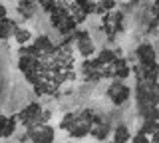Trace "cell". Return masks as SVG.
Masks as SVG:
<instances>
[{
    "mask_svg": "<svg viewBox=\"0 0 159 143\" xmlns=\"http://www.w3.org/2000/svg\"><path fill=\"white\" fill-rule=\"evenodd\" d=\"M135 56H137V62L141 68H159L155 50H153L151 44H139L135 50Z\"/></svg>",
    "mask_w": 159,
    "mask_h": 143,
    "instance_id": "obj_1",
    "label": "cell"
},
{
    "mask_svg": "<svg viewBox=\"0 0 159 143\" xmlns=\"http://www.w3.org/2000/svg\"><path fill=\"white\" fill-rule=\"evenodd\" d=\"M107 96L111 97V101L116 103V105H123V103L129 100V87L121 80H116L107 87Z\"/></svg>",
    "mask_w": 159,
    "mask_h": 143,
    "instance_id": "obj_2",
    "label": "cell"
},
{
    "mask_svg": "<svg viewBox=\"0 0 159 143\" xmlns=\"http://www.w3.org/2000/svg\"><path fill=\"white\" fill-rule=\"evenodd\" d=\"M30 141L32 143H54V127L52 125H36L30 127Z\"/></svg>",
    "mask_w": 159,
    "mask_h": 143,
    "instance_id": "obj_3",
    "label": "cell"
},
{
    "mask_svg": "<svg viewBox=\"0 0 159 143\" xmlns=\"http://www.w3.org/2000/svg\"><path fill=\"white\" fill-rule=\"evenodd\" d=\"M76 46H78V50H80V56H84V58H89L93 54V50H96V46H93V42H92V38H89V34L86 30H80L76 32Z\"/></svg>",
    "mask_w": 159,
    "mask_h": 143,
    "instance_id": "obj_4",
    "label": "cell"
},
{
    "mask_svg": "<svg viewBox=\"0 0 159 143\" xmlns=\"http://www.w3.org/2000/svg\"><path fill=\"white\" fill-rule=\"evenodd\" d=\"M16 115L8 117V115H0V139H8L14 135L16 131Z\"/></svg>",
    "mask_w": 159,
    "mask_h": 143,
    "instance_id": "obj_5",
    "label": "cell"
},
{
    "mask_svg": "<svg viewBox=\"0 0 159 143\" xmlns=\"http://www.w3.org/2000/svg\"><path fill=\"white\" fill-rule=\"evenodd\" d=\"M111 72H113V78H116V80H125L129 74H131V68H129L125 58L119 56L117 60L111 64Z\"/></svg>",
    "mask_w": 159,
    "mask_h": 143,
    "instance_id": "obj_6",
    "label": "cell"
},
{
    "mask_svg": "<svg viewBox=\"0 0 159 143\" xmlns=\"http://www.w3.org/2000/svg\"><path fill=\"white\" fill-rule=\"evenodd\" d=\"M16 22H12L10 18H2L0 20V40H8V38L14 36V32H16Z\"/></svg>",
    "mask_w": 159,
    "mask_h": 143,
    "instance_id": "obj_7",
    "label": "cell"
},
{
    "mask_svg": "<svg viewBox=\"0 0 159 143\" xmlns=\"http://www.w3.org/2000/svg\"><path fill=\"white\" fill-rule=\"evenodd\" d=\"M129 139H131V131H129L127 125H117L116 129H113L111 141H116V143H127Z\"/></svg>",
    "mask_w": 159,
    "mask_h": 143,
    "instance_id": "obj_8",
    "label": "cell"
},
{
    "mask_svg": "<svg viewBox=\"0 0 159 143\" xmlns=\"http://www.w3.org/2000/svg\"><path fill=\"white\" fill-rule=\"evenodd\" d=\"M18 12H20V16H22V18H32V14H34V2H32V0H20Z\"/></svg>",
    "mask_w": 159,
    "mask_h": 143,
    "instance_id": "obj_9",
    "label": "cell"
},
{
    "mask_svg": "<svg viewBox=\"0 0 159 143\" xmlns=\"http://www.w3.org/2000/svg\"><path fill=\"white\" fill-rule=\"evenodd\" d=\"M14 38H16V42L20 44V46H26V44L32 40V34H30V30H26V28H16V32H14Z\"/></svg>",
    "mask_w": 159,
    "mask_h": 143,
    "instance_id": "obj_10",
    "label": "cell"
},
{
    "mask_svg": "<svg viewBox=\"0 0 159 143\" xmlns=\"http://www.w3.org/2000/svg\"><path fill=\"white\" fill-rule=\"evenodd\" d=\"M113 6H116V2L113 0H102V2H98L96 4V14H109L113 10Z\"/></svg>",
    "mask_w": 159,
    "mask_h": 143,
    "instance_id": "obj_11",
    "label": "cell"
},
{
    "mask_svg": "<svg viewBox=\"0 0 159 143\" xmlns=\"http://www.w3.org/2000/svg\"><path fill=\"white\" fill-rule=\"evenodd\" d=\"M76 4H78V8L86 14V16L92 14V12H96V2H89V0H76Z\"/></svg>",
    "mask_w": 159,
    "mask_h": 143,
    "instance_id": "obj_12",
    "label": "cell"
},
{
    "mask_svg": "<svg viewBox=\"0 0 159 143\" xmlns=\"http://www.w3.org/2000/svg\"><path fill=\"white\" fill-rule=\"evenodd\" d=\"M131 143H151V141H149L147 135H143V133H137V135L131 137Z\"/></svg>",
    "mask_w": 159,
    "mask_h": 143,
    "instance_id": "obj_13",
    "label": "cell"
},
{
    "mask_svg": "<svg viewBox=\"0 0 159 143\" xmlns=\"http://www.w3.org/2000/svg\"><path fill=\"white\" fill-rule=\"evenodd\" d=\"M2 18H6V6L0 2V20H2Z\"/></svg>",
    "mask_w": 159,
    "mask_h": 143,
    "instance_id": "obj_14",
    "label": "cell"
},
{
    "mask_svg": "<svg viewBox=\"0 0 159 143\" xmlns=\"http://www.w3.org/2000/svg\"><path fill=\"white\" fill-rule=\"evenodd\" d=\"M153 12H155V14H157V18H159V0L155 2V8H153Z\"/></svg>",
    "mask_w": 159,
    "mask_h": 143,
    "instance_id": "obj_15",
    "label": "cell"
},
{
    "mask_svg": "<svg viewBox=\"0 0 159 143\" xmlns=\"http://www.w3.org/2000/svg\"><path fill=\"white\" fill-rule=\"evenodd\" d=\"M109 143H116V141H109Z\"/></svg>",
    "mask_w": 159,
    "mask_h": 143,
    "instance_id": "obj_16",
    "label": "cell"
}]
</instances>
